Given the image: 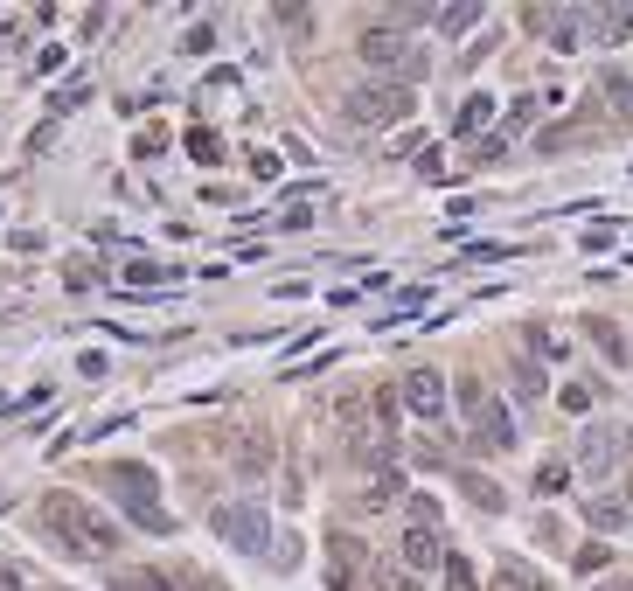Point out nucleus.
<instances>
[{
  "mask_svg": "<svg viewBox=\"0 0 633 591\" xmlns=\"http://www.w3.org/2000/svg\"><path fill=\"white\" fill-rule=\"evenodd\" d=\"M42 522H49L77 557H112V550H119V529H112L91 501H77V494H49V501H42Z\"/></svg>",
  "mask_w": 633,
  "mask_h": 591,
  "instance_id": "obj_1",
  "label": "nucleus"
},
{
  "mask_svg": "<svg viewBox=\"0 0 633 591\" xmlns=\"http://www.w3.org/2000/svg\"><path fill=\"white\" fill-rule=\"evenodd\" d=\"M105 487L119 494V508H126L147 536H167V529H174L167 508H160V473H154V466H140V459H112V466H105Z\"/></svg>",
  "mask_w": 633,
  "mask_h": 591,
  "instance_id": "obj_2",
  "label": "nucleus"
},
{
  "mask_svg": "<svg viewBox=\"0 0 633 591\" xmlns=\"http://www.w3.org/2000/svg\"><path fill=\"white\" fill-rule=\"evenodd\" d=\"M404 112H411V84H390V77H383V84H355V91L341 98V119H348V126H397Z\"/></svg>",
  "mask_w": 633,
  "mask_h": 591,
  "instance_id": "obj_3",
  "label": "nucleus"
},
{
  "mask_svg": "<svg viewBox=\"0 0 633 591\" xmlns=\"http://www.w3.org/2000/svg\"><path fill=\"white\" fill-rule=\"evenodd\" d=\"M620 459H633V432H627V425H613V418L585 425V439H578V473L606 480V473H613Z\"/></svg>",
  "mask_w": 633,
  "mask_h": 591,
  "instance_id": "obj_4",
  "label": "nucleus"
},
{
  "mask_svg": "<svg viewBox=\"0 0 633 591\" xmlns=\"http://www.w3.org/2000/svg\"><path fill=\"white\" fill-rule=\"evenodd\" d=\"M209 529H216L230 550H251V557H265V550H272L265 508H251V501H230V508H216V515H209Z\"/></svg>",
  "mask_w": 633,
  "mask_h": 591,
  "instance_id": "obj_5",
  "label": "nucleus"
},
{
  "mask_svg": "<svg viewBox=\"0 0 633 591\" xmlns=\"http://www.w3.org/2000/svg\"><path fill=\"white\" fill-rule=\"evenodd\" d=\"M460 404H467V418H474V445H480V452H508V445H515L508 411H501V404H487V390H480L474 376L460 383Z\"/></svg>",
  "mask_w": 633,
  "mask_h": 591,
  "instance_id": "obj_6",
  "label": "nucleus"
},
{
  "mask_svg": "<svg viewBox=\"0 0 633 591\" xmlns=\"http://www.w3.org/2000/svg\"><path fill=\"white\" fill-rule=\"evenodd\" d=\"M397 397H404V411H411V418H425V425H446V376H439V369H411Z\"/></svg>",
  "mask_w": 633,
  "mask_h": 591,
  "instance_id": "obj_7",
  "label": "nucleus"
},
{
  "mask_svg": "<svg viewBox=\"0 0 633 591\" xmlns=\"http://www.w3.org/2000/svg\"><path fill=\"white\" fill-rule=\"evenodd\" d=\"M355 56H362L369 70H390V63L418 70V56H411V35H404V28H369V35L355 42Z\"/></svg>",
  "mask_w": 633,
  "mask_h": 591,
  "instance_id": "obj_8",
  "label": "nucleus"
},
{
  "mask_svg": "<svg viewBox=\"0 0 633 591\" xmlns=\"http://www.w3.org/2000/svg\"><path fill=\"white\" fill-rule=\"evenodd\" d=\"M404 564H411V571H432V564H446V543H439V529H404Z\"/></svg>",
  "mask_w": 633,
  "mask_h": 591,
  "instance_id": "obj_9",
  "label": "nucleus"
},
{
  "mask_svg": "<svg viewBox=\"0 0 633 591\" xmlns=\"http://www.w3.org/2000/svg\"><path fill=\"white\" fill-rule=\"evenodd\" d=\"M599 98H606L613 119H627V126H633V70H606V77H599Z\"/></svg>",
  "mask_w": 633,
  "mask_h": 591,
  "instance_id": "obj_10",
  "label": "nucleus"
},
{
  "mask_svg": "<svg viewBox=\"0 0 633 591\" xmlns=\"http://www.w3.org/2000/svg\"><path fill=\"white\" fill-rule=\"evenodd\" d=\"M237 473H244V480H265V473H272V439H265V432H251V439H244Z\"/></svg>",
  "mask_w": 633,
  "mask_h": 591,
  "instance_id": "obj_11",
  "label": "nucleus"
},
{
  "mask_svg": "<svg viewBox=\"0 0 633 591\" xmlns=\"http://www.w3.org/2000/svg\"><path fill=\"white\" fill-rule=\"evenodd\" d=\"M585 522L613 536V529H627V501H613V494H592V501H585Z\"/></svg>",
  "mask_w": 633,
  "mask_h": 591,
  "instance_id": "obj_12",
  "label": "nucleus"
},
{
  "mask_svg": "<svg viewBox=\"0 0 633 591\" xmlns=\"http://www.w3.org/2000/svg\"><path fill=\"white\" fill-rule=\"evenodd\" d=\"M585 334L599 341V355H606V362H627V334H620L613 320H599V313H592V320H585Z\"/></svg>",
  "mask_w": 633,
  "mask_h": 591,
  "instance_id": "obj_13",
  "label": "nucleus"
},
{
  "mask_svg": "<svg viewBox=\"0 0 633 591\" xmlns=\"http://www.w3.org/2000/svg\"><path fill=\"white\" fill-rule=\"evenodd\" d=\"M592 21H599V42H627L633 35V7H599Z\"/></svg>",
  "mask_w": 633,
  "mask_h": 591,
  "instance_id": "obj_14",
  "label": "nucleus"
},
{
  "mask_svg": "<svg viewBox=\"0 0 633 591\" xmlns=\"http://www.w3.org/2000/svg\"><path fill=\"white\" fill-rule=\"evenodd\" d=\"M460 487H467V501H474V508H487V515H494V508H508V494H501L494 480H480V473H460Z\"/></svg>",
  "mask_w": 633,
  "mask_h": 591,
  "instance_id": "obj_15",
  "label": "nucleus"
},
{
  "mask_svg": "<svg viewBox=\"0 0 633 591\" xmlns=\"http://www.w3.org/2000/svg\"><path fill=\"white\" fill-rule=\"evenodd\" d=\"M508 390H515L522 404H529V397H543V369H536V362H515V369H508Z\"/></svg>",
  "mask_w": 633,
  "mask_h": 591,
  "instance_id": "obj_16",
  "label": "nucleus"
},
{
  "mask_svg": "<svg viewBox=\"0 0 633 591\" xmlns=\"http://www.w3.org/2000/svg\"><path fill=\"white\" fill-rule=\"evenodd\" d=\"M494 585H501V591H543V578H536V571H529V564H515V557H508V564H501V578H494Z\"/></svg>",
  "mask_w": 633,
  "mask_h": 591,
  "instance_id": "obj_17",
  "label": "nucleus"
},
{
  "mask_svg": "<svg viewBox=\"0 0 633 591\" xmlns=\"http://www.w3.org/2000/svg\"><path fill=\"white\" fill-rule=\"evenodd\" d=\"M529 348H536V355H550V362H564V355H571V341H564L557 327H529Z\"/></svg>",
  "mask_w": 633,
  "mask_h": 591,
  "instance_id": "obj_18",
  "label": "nucleus"
},
{
  "mask_svg": "<svg viewBox=\"0 0 633 591\" xmlns=\"http://www.w3.org/2000/svg\"><path fill=\"white\" fill-rule=\"evenodd\" d=\"M564 480H571V466H564V459H543V473H536V494H564Z\"/></svg>",
  "mask_w": 633,
  "mask_h": 591,
  "instance_id": "obj_19",
  "label": "nucleus"
},
{
  "mask_svg": "<svg viewBox=\"0 0 633 591\" xmlns=\"http://www.w3.org/2000/svg\"><path fill=\"white\" fill-rule=\"evenodd\" d=\"M439 21H446V35H467V28L480 21V7L474 0H467V7H439Z\"/></svg>",
  "mask_w": 633,
  "mask_h": 591,
  "instance_id": "obj_20",
  "label": "nucleus"
},
{
  "mask_svg": "<svg viewBox=\"0 0 633 591\" xmlns=\"http://www.w3.org/2000/svg\"><path fill=\"white\" fill-rule=\"evenodd\" d=\"M446 591H474V564L467 557H446Z\"/></svg>",
  "mask_w": 633,
  "mask_h": 591,
  "instance_id": "obj_21",
  "label": "nucleus"
},
{
  "mask_svg": "<svg viewBox=\"0 0 633 591\" xmlns=\"http://www.w3.org/2000/svg\"><path fill=\"white\" fill-rule=\"evenodd\" d=\"M487 112H494L487 98H467V105H460V133H480V126H487Z\"/></svg>",
  "mask_w": 633,
  "mask_h": 591,
  "instance_id": "obj_22",
  "label": "nucleus"
},
{
  "mask_svg": "<svg viewBox=\"0 0 633 591\" xmlns=\"http://www.w3.org/2000/svg\"><path fill=\"white\" fill-rule=\"evenodd\" d=\"M112 591H167L154 571H126V578H112Z\"/></svg>",
  "mask_w": 633,
  "mask_h": 591,
  "instance_id": "obj_23",
  "label": "nucleus"
},
{
  "mask_svg": "<svg viewBox=\"0 0 633 591\" xmlns=\"http://www.w3.org/2000/svg\"><path fill=\"white\" fill-rule=\"evenodd\" d=\"M188 153H195V160H223V147H216V133H188Z\"/></svg>",
  "mask_w": 633,
  "mask_h": 591,
  "instance_id": "obj_24",
  "label": "nucleus"
},
{
  "mask_svg": "<svg viewBox=\"0 0 633 591\" xmlns=\"http://www.w3.org/2000/svg\"><path fill=\"white\" fill-rule=\"evenodd\" d=\"M404 591H418V585H404Z\"/></svg>",
  "mask_w": 633,
  "mask_h": 591,
  "instance_id": "obj_25",
  "label": "nucleus"
}]
</instances>
